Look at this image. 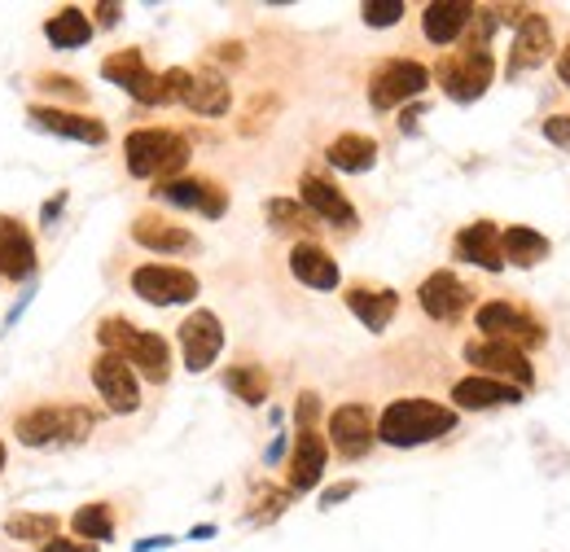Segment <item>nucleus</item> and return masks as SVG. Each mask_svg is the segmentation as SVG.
<instances>
[{
    "label": "nucleus",
    "instance_id": "obj_1",
    "mask_svg": "<svg viewBox=\"0 0 570 552\" xmlns=\"http://www.w3.org/2000/svg\"><path fill=\"white\" fill-rule=\"evenodd\" d=\"M452 429H456V408L434 403V399H417V395L387 403L378 416V438L387 448H421Z\"/></svg>",
    "mask_w": 570,
    "mask_h": 552
},
{
    "label": "nucleus",
    "instance_id": "obj_2",
    "mask_svg": "<svg viewBox=\"0 0 570 552\" xmlns=\"http://www.w3.org/2000/svg\"><path fill=\"white\" fill-rule=\"evenodd\" d=\"M124 158H128V171L137 180L167 184L189 167V141L180 132H167V128H137L124 141Z\"/></svg>",
    "mask_w": 570,
    "mask_h": 552
},
{
    "label": "nucleus",
    "instance_id": "obj_3",
    "mask_svg": "<svg viewBox=\"0 0 570 552\" xmlns=\"http://www.w3.org/2000/svg\"><path fill=\"white\" fill-rule=\"evenodd\" d=\"M97 429V412L84 403H45L18 416V444L27 448H49V444H84Z\"/></svg>",
    "mask_w": 570,
    "mask_h": 552
},
{
    "label": "nucleus",
    "instance_id": "obj_4",
    "mask_svg": "<svg viewBox=\"0 0 570 552\" xmlns=\"http://www.w3.org/2000/svg\"><path fill=\"white\" fill-rule=\"evenodd\" d=\"M474 324L483 329V338H492V343H509V347H518V351H531V347H544V324H540V316H531L527 307H518V303H509V298H492V303H483L479 311H474Z\"/></svg>",
    "mask_w": 570,
    "mask_h": 552
},
{
    "label": "nucleus",
    "instance_id": "obj_5",
    "mask_svg": "<svg viewBox=\"0 0 570 552\" xmlns=\"http://www.w3.org/2000/svg\"><path fill=\"white\" fill-rule=\"evenodd\" d=\"M496 79V57L492 49H456L452 57L439 62V88L452 101H479Z\"/></svg>",
    "mask_w": 570,
    "mask_h": 552
},
{
    "label": "nucleus",
    "instance_id": "obj_6",
    "mask_svg": "<svg viewBox=\"0 0 570 552\" xmlns=\"http://www.w3.org/2000/svg\"><path fill=\"white\" fill-rule=\"evenodd\" d=\"M430 88V70L413 57H391L373 70L369 79V105L373 110H395L404 101H417L421 92Z\"/></svg>",
    "mask_w": 570,
    "mask_h": 552
},
{
    "label": "nucleus",
    "instance_id": "obj_7",
    "mask_svg": "<svg viewBox=\"0 0 570 552\" xmlns=\"http://www.w3.org/2000/svg\"><path fill=\"white\" fill-rule=\"evenodd\" d=\"M325 444L342 457V461H360L369 457V448L378 444V421L365 403H342L329 412V434H325Z\"/></svg>",
    "mask_w": 570,
    "mask_h": 552
},
{
    "label": "nucleus",
    "instance_id": "obj_8",
    "mask_svg": "<svg viewBox=\"0 0 570 552\" xmlns=\"http://www.w3.org/2000/svg\"><path fill=\"white\" fill-rule=\"evenodd\" d=\"M202 290V281L189 268H172V264H145L132 272V294L145 298L150 307H176V303H193Z\"/></svg>",
    "mask_w": 570,
    "mask_h": 552
},
{
    "label": "nucleus",
    "instance_id": "obj_9",
    "mask_svg": "<svg viewBox=\"0 0 570 552\" xmlns=\"http://www.w3.org/2000/svg\"><path fill=\"white\" fill-rule=\"evenodd\" d=\"M466 360L479 369V377L509 382V386H518V390H531V386H535V369H531L527 351H518V347H509V343H492V338L466 343Z\"/></svg>",
    "mask_w": 570,
    "mask_h": 552
},
{
    "label": "nucleus",
    "instance_id": "obj_10",
    "mask_svg": "<svg viewBox=\"0 0 570 552\" xmlns=\"http://www.w3.org/2000/svg\"><path fill=\"white\" fill-rule=\"evenodd\" d=\"M101 75L110 84H119L128 97H137L141 105H167V84L163 75H154L145 66V53L141 49H119V53H110L101 62Z\"/></svg>",
    "mask_w": 570,
    "mask_h": 552
},
{
    "label": "nucleus",
    "instance_id": "obj_11",
    "mask_svg": "<svg viewBox=\"0 0 570 552\" xmlns=\"http://www.w3.org/2000/svg\"><path fill=\"white\" fill-rule=\"evenodd\" d=\"M219 351H224V324H219V316L206 311V307L189 311L185 324H180V356H185V369H189V373H206V369L219 360Z\"/></svg>",
    "mask_w": 570,
    "mask_h": 552
},
{
    "label": "nucleus",
    "instance_id": "obj_12",
    "mask_svg": "<svg viewBox=\"0 0 570 552\" xmlns=\"http://www.w3.org/2000/svg\"><path fill=\"white\" fill-rule=\"evenodd\" d=\"M417 303H421V311L430 316V320H439V324H452V320H461L466 311H470V303H474V290L456 277V272H447V268H439V272H430L426 281H421V290H417Z\"/></svg>",
    "mask_w": 570,
    "mask_h": 552
},
{
    "label": "nucleus",
    "instance_id": "obj_13",
    "mask_svg": "<svg viewBox=\"0 0 570 552\" xmlns=\"http://www.w3.org/2000/svg\"><path fill=\"white\" fill-rule=\"evenodd\" d=\"M299 202H303L316 219H325L329 229L352 233V229L360 224V215H356V206L347 202V193H342L333 180H325V176H303V180H299Z\"/></svg>",
    "mask_w": 570,
    "mask_h": 552
},
{
    "label": "nucleus",
    "instance_id": "obj_14",
    "mask_svg": "<svg viewBox=\"0 0 570 552\" xmlns=\"http://www.w3.org/2000/svg\"><path fill=\"white\" fill-rule=\"evenodd\" d=\"M92 386L101 390V399L110 403V412H137L141 408V386H137V373L128 369L124 356L101 351L92 360Z\"/></svg>",
    "mask_w": 570,
    "mask_h": 552
},
{
    "label": "nucleus",
    "instance_id": "obj_15",
    "mask_svg": "<svg viewBox=\"0 0 570 552\" xmlns=\"http://www.w3.org/2000/svg\"><path fill=\"white\" fill-rule=\"evenodd\" d=\"M325 461H329V444L316 425H299L294 434V452H290V474H286V491L290 496H303L320 483L325 474Z\"/></svg>",
    "mask_w": 570,
    "mask_h": 552
},
{
    "label": "nucleus",
    "instance_id": "obj_16",
    "mask_svg": "<svg viewBox=\"0 0 570 552\" xmlns=\"http://www.w3.org/2000/svg\"><path fill=\"white\" fill-rule=\"evenodd\" d=\"M27 119L40 128V132H53V137H71V141H84V145H105V124L92 119V115H79V110H58V105H31Z\"/></svg>",
    "mask_w": 570,
    "mask_h": 552
},
{
    "label": "nucleus",
    "instance_id": "obj_17",
    "mask_svg": "<svg viewBox=\"0 0 570 552\" xmlns=\"http://www.w3.org/2000/svg\"><path fill=\"white\" fill-rule=\"evenodd\" d=\"M548 49H553V27H548V18H544L540 10H527V18L518 23V36H514V53H509L505 75L518 79L522 70H535V66L548 57Z\"/></svg>",
    "mask_w": 570,
    "mask_h": 552
},
{
    "label": "nucleus",
    "instance_id": "obj_18",
    "mask_svg": "<svg viewBox=\"0 0 570 552\" xmlns=\"http://www.w3.org/2000/svg\"><path fill=\"white\" fill-rule=\"evenodd\" d=\"M163 202H172V206H180V210H202L206 219H219L224 210H228V193L215 184V180H189V176H176V180H167V184H159L154 189Z\"/></svg>",
    "mask_w": 570,
    "mask_h": 552
},
{
    "label": "nucleus",
    "instance_id": "obj_19",
    "mask_svg": "<svg viewBox=\"0 0 570 552\" xmlns=\"http://www.w3.org/2000/svg\"><path fill=\"white\" fill-rule=\"evenodd\" d=\"M522 403V390L509 382H492V377H461L452 386V408L456 412H487V408H509Z\"/></svg>",
    "mask_w": 570,
    "mask_h": 552
},
{
    "label": "nucleus",
    "instance_id": "obj_20",
    "mask_svg": "<svg viewBox=\"0 0 570 552\" xmlns=\"http://www.w3.org/2000/svg\"><path fill=\"white\" fill-rule=\"evenodd\" d=\"M342 298H347V311L369 329V334H382L400 311V294L387 285H347Z\"/></svg>",
    "mask_w": 570,
    "mask_h": 552
},
{
    "label": "nucleus",
    "instance_id": "obj_21",
    "mask_svg": "<svg viewBox=\"0 0 570 552\" xmlns=\"http://www.w3.org/2000/svg\"><path fill=\"white\" fill-rule=\"evenodd\" d=\"M456 259H466L483 272H505V259H501V229L492 219H474L456 233Z\"/></svg>",
    "mask_w": 570,
    "mask_h": 552
},
{
    "label": "nucleus",
    "instance_id": "obj_22",
    "mask_svg": "<svg viewBox=\"0 0 570 552\" xmlns=\"http://www.w3.org/2000/svg\"><path fill=\"white\" fill-rule=\"evenodd\" d=\"M132 242L154 251V255H185V251H198V238L180 224H172V219L163 215H137L132 219Z\"/></svg>",
    "mask_w": 570,
    "mask_h": 552
},
{
    "label": "nucleus",
    "instance_id": "obj_23",
    "mask_svg": "<svg viewBox=\"0 0 570 552\" xmlns=\"http://www.w3.org/2000/svg\"><path fill=\"white\" fill-rule=\"evenodd\" d=\"M36 272V242L14 215H0V277L27 281Z\"/></svg>",
    "mask_w": 570,
    "mask_h": 552
},
{
    "label": "nucleus",
    "instance_id": "obj_24",
    "mask_svg": "<svg viewBox=\"0 0 570 552\" xmlns=\"http://www.w3.org/2000/svg\"><path fill=\"white\" fill-rule=\"evenodd\" d=\"M470 18H474L470 0H434V5L421 10V31L430 44H452L470 31Z\"/></svg>",
    "mask_w": 570,
    "mask_h": 552
},
{
    "label": "nucleus",
    "instance_id": "obj_25",
    "mask_svg": "<svg viewBox=\"0 0 570 552\" xmlns=\"http://www.w3.org/2000/svg\"><path fill=\"white\" fill-rule=\"evenodd\" d=\"M290 272H294V281L307 285V290H338V285H342L338 259H333L325 246H316V242H299V246L290 251Z\"/></svg>",
    "mask_w": 570,
    "mask_h": 552
},
{
    "label": "nucleus",
    "instance_id": "obj_26",
    "mask_svg": "<svg viewBox=\"0 0 570 552\" xmlns=\"http://www.w3.org/2000/svg\"><path fill=\"white\" fill-rule=\"evenodd\" d=\"M180 101L193 110V115L219 119V115H228V105H233V88H228V79L219 70H193Z\"/></svg>",
    "mask_w": 570,
    "mask_h": 552
},
{
    "label": "nucleus",
    "instance_id": "obj_27",
    "mask_svg": "<svg viewBox=\"0 0 570 552\" xmlns=\"http://www.w3.org/2000/svg\"><path fill=\"white\" fill-rule=\"evenodd\" d=\"M124 360H128L132 373H141V377L154 382V386H163V382L172 377V347H167V338L145 334V329H137V338L128 343Z\"/></svg>",
    "mask_w": 570,
    "mask_h": 552
},
{
    "label": "nucleus",
    "instance_id": "obj_28",
    "mask_svg": "<svg viewBox=\"0 0 570 552\" xmlns=\"http://www.w3.org/2000/svg\"><path fill=\"white\" fill-rule=\"evenodd\" d=\"M325 158H329V167H338V171L360 176V171H373V163H378V141L365 137V132H342V137L329 141Z\"/></svg>",
    "mask_w": 570,
    "mask_h": 552
},
{
    "label": "nucleus",
    "instance_id": "obj_29",
    "mask_svg": "<svg viewBox=\"0 0 570 552\" xmlns=\"http://www.w3.org/2000/svg\"><path fill=\"white\" fill-rule=\"evenodd\" d=\"M548 255H553V242L531 224H514V229L501 233V259L514 264V268H535Z\"/></svg>",
    "mask_w": 570,
    "mask_h": 552
},
{
    "label": "nucleus",
    "instance_id": "obj_30",
    "mask_svg": "<svg viewBox=\"0 0 570 552\" xmlns=\"http://www.w3.org/2000/svg\"><path fill=\"white\" fill-rule=\"evenodd\" d=\"M45 36L53 49H84L92 40V18L79 5H66L45 23Z\"/></svg>",
    "mask_w": 570,
    "mask_h": 552
},
{
    "label": "nucleus",
    "instance_id": "obj_31",
    "mask_svg": "<svg viewBox=\"0 0 570 552\" xmlns=\"http://www.w3.org/2000/svg\"><path fill=\"white\" fill-rule=\"evenodd\" d=\"M224 386L233 390L242 403H251V408L268 403V395H273V377H268L264 364H233L224 373Z\"/></svg>",
    "mask_w": 570,
    "mask_h": 552
},
{
    "label": "nucleus",
    "instance_id": "obj_32",
    "mask_svg": "<svg viewBox=\"0 0 570 552\" xmlns=\"http://www.w3.org/2000/svg\"><path fill=\"white\" fill-rule=\"evenodd\" d=\"M264 210H268V224L277 233H316V215L299 197H273Z\"/></svg>",
    "mask_w": 570,
    "mask_h": 552
},
{
    "label": "nucleus",
    "instance_id": "obj_33",
    "mask_svg": "<svg viewBox=\"0 0 570 552\" xmlns=\"http://www.w3.org/2000/svg\"><path fill=\"white\" fill-rule=\"evenodd\" d=\"M71 526H75V535H79L84 543H88V539H92V543H105V539H114V513H110V504H105V500L75 509Z\"/></svg>",
    "mask_w": 570,
    "mask_h": 552
},
{
    "label": "nucleus",
    "instance_id": "obj_34",
    "mask_svg": "<svg viewBox=\"0 0 570 552\" xmlns=\"http://www.w3.org/2000/svg\"><path fill=\"white\" fill-rule=\"evenodd\" d=\"M5 535L27 539V543H49L58 535V517L53 513H14V517H5Z\"/></svg>",
    "mask_w": 570,
    "mask_h": 552
},
{
    "label": "nucleus",
    "instance_id": "obj_35",
    "mask_svg": "<svg viewBox=\"0 0 570 552\" xmlns=\"http://www.w3.org/2000/svg\"><path fill=\"white\" fill-rule=\"evenodd\" d=\"M132 338H137V324L124 320V316H105V320L97 324V343H101L110 356H124Z\"/></svg>",
    "mask_w": 570,
    "mask_h": 552
},
{
    "label": "nucleus",
    "instance_id": "obj_36",
    "mask_svg": "<svg viewBox=\"0 0 570 552\" xmlns=\"http://www.w3.org/2000/svg\"><path fill=\"white\" fill-rule=\"evenodd\" d=\"M286 509H290V491H277V487H264V491L255 496V509H251L246 517H251V522L259 526V522H273V517H281Z\"/></svg>",
    "mask_w": 570,
    "mask_h": 552
},
{
    "label": "nucleus",
    "instance_id": "obj_37",
    "mask_svg": "<svg viewBox=\"0 0 570 552\" xmlns=\"http://www.w3.org/2000/svg\"><path fill=\"white\" fill-rule=\"evenodd\" d=\"M360 18H365L369 27H395V23L404 18V0H365Z\"/></svg>",
    "mask_w": 570,
    "mask_h": 552
},
{
    "label": "nucleus",
    "instance_id": "obj_38",
    "mask_svg": "<svg viewBox=\"0 0 570 552\" xmlns=\"http://www.w3.org/2000/svg\"><path fill=\"white\" fill-rule=\"evenodd\" d=\"M544 141L557 150H570V115H548L544 119Z\"/></svg>",
    "mask_w": 570,
    "mask_h": 552
},
{
    "label": "nucleus",
    "instance_id": "obj_39",
    "mask_svg": "<svg viewBox=\"0 0 570 552\" xmlns=\"http://www.w3.org/2000/svg\"><path fill=\"white\" fill-rule=\"evenodd\" d=\"M316 416H320V395H316V390H303L299 403H294V421H299V425H316Z\"/></svg>",
    "mask_w": 570,
    "mask_h": 552
},
{
    "label": "nucleus",
    "instance_id": "obj_40",
    "mask_svg": "<svg viewBox=\"0 0 570 552\" xmlns=\"http://www.w3.org/2000/svg\"><path fill=\"white\" fill-rule=\"evenodd\" d=\"M356 491H360V483H352V478H347V483H333V487L320 496V509H333V504H342V500H352Z\"/></svg>",
    "mask_w": 570,
    "mask_h": 552
},
{
    "label": "nucleus",
    "instance_id": "obj_41",
    "mask_svg": "<svg viewBox=\"0 0 570 552\" xmlns=\"http://www.w3.org/2000/svg\"><path fill=\"white\" fill-rule=\"evenodd\" d=\"M40 552H92V543H84V539H62V535H53L49 543H40Z\"/></svg>",
    "mask_w": 570,
    "mask_h": 552
},
{
    "label": "nucleus",
    "instance_id": "obj_42",
    "mask_svg": "<svg viewBox=\"0 0 570 552\" xmlns=\"http://www.w3.org/2000/svg\"><path fill=\"white\" fill-rule=\"evenodd\" d=\"M40 88H49V92H66V97H84V88H75V79H66V75H45Z\"/></svg>",
    "mask_w": 570,
    "mask_h": 552
},
{
    "label": "nucleus",
    "instance_id": "obj_43",
    "mask_svg": "<svg viewBox=\"0 0 570 552\" xmlns=\"http://www.w3.org/2000/svg\"><path fill=\"white\" fill-rule=\"evenodd\" d=\"M92 14H97V23H101V27H114V23H119V14H124V10H119V5H97Z\"/></svg>",
    "mask_w": 570,
    "mask_h": 552
},
{
    "label": "nucleus",
    "instance_id": "obj_44",
    "mask_svg": "<svg viewBox=\"0 0 570 552\" xmlns=\"http://www.w3.org/2000/svg\"><path fill=\"white\" fill-rule=\"evenodd\" d=\"M557 79L570 88V40L561 44V53H557Z\"/></svg>",
    "mask_w": 570,
    "mask_h": 552
},
{
    "label": "nucleus",
    "instance_id": "obj_45",
    "mask_svg": "<svg viewBox=\"0 0 570 552\" xmlns=\"http://www.w3.org/2000/svg\"><path fill=\"white\" fill-rule=\"evenodd\" d=\"M172 543H176L172 535H150V539L137 543V552H154V548H172Z\"/></svg>",
    "mask_w": 570,
    "mask_h": 552
},
{
    "label": "nucleus",
    "instance_id": "obj_46",
    "mask_svg": "<svg viewBox=\"0 0 570 552\" xmlns=\"http://www.w3.org/2000/svg\"><path fill=\"white\" fill-rule=\"evenodd\" d=\"M62 202H66V193H58L53 202H45V224H53V219H58V210H62Z\"/></svg>",
    "mask_w": 570,
    "mask_h": 552
},
{
    "label": "nucleus",
    "instance_id": "obj_47",
    "mask_svg": "<svg viewBox=\"0 0 570 552\" xmlns=\"http://www.w3.org/2000/svg\"><path fill=\"white\" fill-rule=\"evenodd\" d=\"M417 115H421V105L404 110V119H400V128H404V132H413V128H417Z\"/></svg>",
    "mask_w": 570,
    "mask_h": 552
},
{
    "label": "nucleus",
    "instance_id": "obj_48",
    "mask_svg": "<svg viewBox=\"0 0 570 552\" xmlns=\"http://www.w3.org/2000/svg\"><path fill=\"white\" fill-rule=\"evenodd\" d=\"M211 535H215V526H211V522H206V526H193V530H189V539H211Z\"/></svg>",
    "mask_w": 570,
    "mask_h": 552
},
{
    "label": "nucleus",
    "instance_id": "obj_49",
    "mask_svg": "<svg viewBox=\"0 0 570 552\" xmlns=\"http://www.w3.org/2000/svg\"><path fill=\"white\" fill-rule=\"evenodd\" d=\"M0 470H5V444H0Z\"/></svg>",
    "mask_w": 570,
    "mask_h": 552
}]
</instances>
